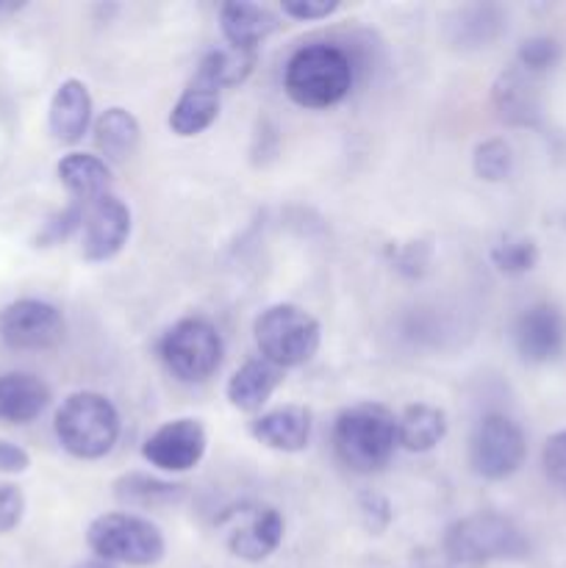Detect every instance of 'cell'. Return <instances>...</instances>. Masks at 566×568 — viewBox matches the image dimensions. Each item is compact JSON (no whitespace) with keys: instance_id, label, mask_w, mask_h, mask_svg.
<instances>
[{"instance_id":"17","label":"cell","mask_w":566,"mask_h":568,"mask_svg":"<svg viewBox=\"0 0 566 568\" xmlns=\"http://www.w3.org/2000/svg\"><path fill=\"white\" fill-rule=\"evenodd\" d=\"M50 386L28 372H9L0 375V422L6 425H28L48 410Z\"/></svg>"},{"instance_id":"27","label":"cell","mask_w":566,"mask_h":568,"mask_svg":"<svg viewBox=\"0 0 566 568\" xmlns=\"http://www.w3.org/2000/svg\"><path fill=\"white\" fill-rule=\"evenodd\" d=\"M492 264L503 275H527L538 264V244L525 236H505L492 247Z\"/></svg>"},{"instance_id":"29","label":"cell","mask_w":566,"mask_h":568,"mask_svg":"<svg viewBox=\"0 0 566 568\" xmlns=\"http://www.w3.org/2000/svg\"><path fill=\"white\" fill-rule=\"evenodd\" d=\"M560 61V44L553 37H530L519 44L516 67L527 75H544Z\"/></svg>"},{"instance_id":"26","label":"cell","mask_w":566,"mask_h":568,"mask_svg":"<svg viewBox=\"0 0 566 568\" xmlns=\"http://www.w3.org/2000/svg\"><path fill=\"white\" fill-rule=\"evenodd\" d=\"M505 20L499 9L494 6H469L455 14V22H449V42L455 48H486L488 42L503 33Z\"/></svg>"},{"instance_id":"34","label":"cell","mask_w":566,"mask_h":568,"mask_svg":"<svg viewBox=\"0 0 566 568\" xmlns=\"http://www.w3.org/2000/svg\"><path fill=\"white\" fill-rule=\"evenodd\" d=\"M31 466V455L11 442H0V475H22Z\"/></svg>"},{"instance_id":"20","label":"cell","mask_w":566,"mask_h":568,"mask_svg":"<svg viewBox=\"0 0 566 568\" xmlns=\"http://www.w3.org/2000/svg\"><path fill=\"white\" fill-rule=\"evenodd\" d=\"M447 414L438 405L416 403L397 416V444L408 453H431L447 438Z\"/></svg>"},{"instance_id":"22","label":"cell","mask_w":566,"mask_h":568,"mask_svg":"<svg viewBox=\"0 0 566 568\" xmlns=\"http://www.w3.org/2000/svg\"><path fill=\"white\" fill-rule=\"evenodd\" d=\"M220 116V92L216 89L203 87V83L192 81L178 103L170 111V128L178 136H198V133L209 131Z\"/></svg>"},{"instance_id":"8","label":"cell","mask_w":566,"mask_h":568,"mask_svg":"<svg viewBox=\"0 0 566 568\" xmlns=\"http://www.w3.org/2000/svg\"><path fill=\"white\" fill-rule=\"evenodd\" d=\"M527 442L522 427L505 414H486L469 438L472 471L483 480H508L525 464Z\"/></svg>"},{"instance_id":"15","label":"cell","mask_w":566,"mask_h":568,"mask_svg":"<svg viewBox=\"0 0 566 568\" xmlns=\"http://www.w3.org/2000/svg\"><path fill=\"white\" fill-rule=\"evenodd\" d=\"M311 430H314V419L303 405H283L250 422L255 442L275 453H303L311 442Z\"/></svg>"},{"instance_id":"11","label":"cell","mask_w":566,"mask_h":568,"mask_svg":"<svg viewBox=\"0 0 566 568\" xmlns=\"http://www.w3.org/2000/svg\"><path fill=\"white\" fill-rule=\"evenodd\" d=\"M0 338L11 349H50L64 338V316L44 300H17L0 311Z\"/></svg>"},{"instance_id":"7","label":"cell","mask_w":566,"mask_h":568,"mask_svg":"<svg viewBox=\"0 0 566 568\" xmlns=\"http://www.w3.org/2000/svg\"><path fill=\"white\" fill-rule=\"evenodd\" d=\"M222 344L220 331L203 316H186L175 322L170 331L161 336L159 355L172 377L183 383H203L220 369Z\"/></svg>"},{"instance_id":"9","label":"cell","mask_w":566,"mask_h":568,"mask_svg":"<svg viewBox=\"0 0 566 568\" xmlns=\"http://www.w3.org/2000/svg\"><path fill=\"white\" fill-rule=\"evenodd\" d=\"M225 527V541L236 558L247 564H261L277 552L283 544V516L270 505H236L220 521Z\"/></svg>"},{"instance_id":"14","label":"cell","mask_w":566,"mask_h":568,"mask_svg":"<svg viewBox=\"0 0 566 568\" xmlns=\"http://www.w3.org/2000/svg\"><path fill=\"white\" fill-rule=\"evenodd\" d=\"M48 125L55 142L78 144L92 125V94L78 78H67L53 92L48 109Z\"/></svg>"},{"instance_id":"25","label":"cell","mask_w":566,"mask_h":568,"mask_svg":"<svg viewBox=\"0 0 566 568\" xmlns=\"http://www.w3.org/2000/svg\"><path fill=\"white\" fill-rule=\"evenodd\" d=\"M114 497L120 499L125 508H170L186 497V486L170 480H159V477L142 475V471H128L114 483Z\"/></svg>"},{"instance_id":"18","label":"cell","mask_w":566,"mask_h":568,"mask_svg":"<svg viewBox=\"0 0 566 568\" xmlns=\"http://www.w3.org/2000/svg\"><path fill=\"white\" fill-rule=\"evenodd\" d=\"M283 383V369L281 366L270 364L264 358H253L247 364L239 366L236 372L228 381L225 394L228 403L236 410L244 414H255V410L264 408L270 403L272 394L277 392V386Z\"/></svg>"},{"instance_id":"13","label":"cell","mask_w":566,"mask_h":568,"mask_svg":"<svg viewBox=\"0 0 566 568\" xmlns=\"http://www.w3.org/2000/svg\"><path fill=\"white\" fill-rule=\"evenodd\" d=\"M83 258L100 264L111 261L131 239V209L117 194L83 205Z\"/></svg>"},{"instance_id":"21","label":"cell","mask_w":566,"mask_h":568,"mask_svg":"<svg viewBox=\"0 0 566 568\" xmlns=\"http://www.w3.org/2000/svg\"><path fill=\"white\" fill-rule=\"evenodd\" d=\"M494 105H497L499 116L511 125H533V122H538L542 100H538L533 75L522 70H511L499 75V81L494 83Z\"/></svg>"},{"instance_id":"30","label":"cell","mask_w":566,"mask_h":568,"mask_svg":"<svg viewBox=\"0 0 566 568\" xmlns=\"http://www.w3.org/2000/svg\"><path fill=\"white\" fill-rule=\"evenodd\" d=\"M542 464L547 480L553 483L560 494H566V430L547 438L542 453Z\"/></svg>"},{"instance_id":"19","label":"cell","mask_w":566,"mask_h":568,"mask_svg":"<svg viewBox=\"0 0 566 568\" xmlns=\"http://www.w3.org/2000/svg\"><path fill=\"white\" fill-rule=\"evenodd\" d=\"M61 186L72 197V203L89 205L94 200L111 194V170L105 159L92 153H67L55 166Z\"/></svg>"},{"instance_id":"5","label":"cell","mask_w":566,"mask_h":568,"mask_svg":"<svg viewBox=\"0 0 566 568\" xmlns=\"http://www.w3.org/2000/svg\"><path fill=\"white\" fill-rule=\"evenodd\" d=\"M87 544L94 558L111 566L148 568L164 560L166 541L150 519L128 510L103 514L89 525Z\"/></svg>"},{"instance_id":"4","label":"cell","mask_w":566,"mask_h":568,"mask_svg":"<svg viewBox=\"0 0 566 568\" xmlns=\"http://www.w3.org/2000/svg\"><path fill=\"white\" fill-rule=\"evenodd\" d=\"M55 438L78 460H98L114 449L120 438V414L114 403L98 392H75L55 410Z\"/></svg>"},{"instance_id":"12","label":"cell","mask_w":566,"mask_h":568,"mask_svg":"<svg viewBox=\"0 0 566 568\" xmlns=\"http://www.w3.org/2000/svg\"><path fill=\"white\" fill-rule=\"evenodd\" d=\"M514 347L527 364H549L566 349V314L553 303H533L516 316Z\"/></svg>"},{"instance_id":"16","label":"cell","mask_w":566,"mask_h":568,"mask_svg":"<svg viewBox=\"0 0 566 568\" xmlns=\"http://www.w3.org/2000/svg\"><path fill=\"white\" fill-rule=\"evenodd\" d=\"M220 28L231 48L259 50V44L281 28V17L261 3L231 0L220 9Z\"/></svg>"},{"instance_id":"28","label":"cell","mask_w":566,"mask_h":568,"mask_svg":"<svg viewBox=\"0 0 566 568\" xmlns=\"http://www.w3.org/2000/svg\"><path fill=\"white\" fill-rule=\"evenodd\" d=\"M472 166H475V175L481 181L499 183L514 170V150H511V144L505 139H486V142H481L475 148Z\"/></svg>"},{"instance_id":"32","label":"cell","mask_w":566,"mask_h":568,"mask_svg":"<svg viewBox=\"0 0 566 568\" xmlns=\"http://www.w3.org/2000/svg\"><path fill=\"white\" fill-rule=\"evenodd\" d=\"M22 516H26V497L14 483L0 480V536L20 527Z\"/></svg>"},{"instance_id":"35","label":"cell","mask_w":566,"mask_h":568,"mask_svg":"<svg viewBox=\"0 0 566 568\" xmlns=\"http://www.w3.org/2000/svg\"><path fill=\"white\" fill-rule=\"evenodd\" d=\"M75 568H114V566L105 564V560H98V558H94V560H87V564H78Z\"/></svg>"},{"instance_id":"3","label":"cell","mask_w":566,"mask_h":568,"mask_svg":"<svg viewBox=\"0 0 566 568\" xmlns=\"http://www.w3.org/2000/svg\"><path fill=\"white\" fill-rule=\"evenodd\" d=\"M283 89L303 109H331L353 89V61L336 44H305L289 59Z\"/></svg>"},{"instance_id":"6","label":"cell","mask_w":566,"mask_h":568,"mask_svg":"<svg viewBox=\"0 0 566 568\" xmlns=\"http://www.w3.org/2000/svg\"><path fill=\"white\" fill-rule=\"evenodd\" d=\"M253 336L261 358L281 369H292L314 358L322 344V327L300 305L275 303L255 316Z\"/></svg>"},{"instance_id":"33","label":"cell","mask_w":566,"mask_h":568,"mask_svg":"<svg viewBox=\"0 0 566 568\" xmlns=\"http://www.w3.org/2000/svg\"><path fill=\"white\" fill-rule=\"evenodd\" d=\"M281 11L297 22L325 20V17L336 14L338 0H283Z\"/></svg>"},{"instance_id":"36","label":"cell","mask_w":566,"mask_h":568,"mask_svg":"<svg viewBox=\"0 0 566 568\" xmlns=\"http://www.w3.org/2000/svg\"><path fill=\"white\" fill-rule=\"evenodd\" d=\"M17 6H6V3H0V14H9V11H14Z\"/></svg>"},{"instance_id":"23","label":"cell","mask_w":566,"mask_h":568,"mask_svg":"<svg viewBox=\"0 0 566 568\" xmlns=\"http://www.w3.org/2000/svg\"><path fill=\"white\" fill-rule=\"evenodd\" d=\"M255 59H259L255 50H242V48H231V44H222V48L209 50V53L203 55V61L198 64V72H194L192 81L203 83V87L209 89H216V92L239 87V83H244L250 78V72H253L255 67Z\"/></svg>"},{"instance_id":"1","label":"cell","mask_w":566,"mask_h":568,"mask_svg":"<svg viewBox=\"0 0 566 568\" xmlns=\"http://www.w3.org/2000/svg\"><path fill=\"white\" fill-rule=\"evenodd\" d=\"M397 447V416L386 405L358 403L333 422V453L350 471H381Z\"/></svg>"},{"instance_id":"24","label":"cell","mask_w":566,"mask_h":568,"mask_svg":"<svg viewBox=\"0 0 566 568\" xmlns=\"http://www.w3.org/2000/svg\"><path fill=\"white\" fill-rule=\"evenodd\" d=\"M142 128L139 120L122 105H111L94 122V144L109 161H125L137 153Z\"/></svg>"},{"instance_id":"10","label":"cell","mask_w":566,"mask_h":568,"mask_svg":"<svg viewBox=\"0 0 566 568\" xmlns=\"http://www.w3.org/2000/svg\"><path fill=\"white\" fill-rule=\"evenodd\" d=\"M209 449V436L198 419H172L164 422L155 433H150L142 444V458L153 469L170 471V475H183L194 469L203 460Z\"/></svg>"},{"instance_id":"2","label":"cell","mask_w":566,"mask_h":568,"mask_svg":"<svg viewBox=\"0 0 566 568\" xmlns=\"http://www.w3.org/2000/svg\"><path fill=\"white\" fill-rule=\"evenodd\" d=\"M442 552L447 568H486L494 560L527 558L530 544L508 516L472 514L447 527Z\"/></svg>"},{"instance_id":"31","label":"cell","mask_w":566,"mask_h":568,"mask_svg":"<svg viewBox=\"0 0 566 568\" xmlns=\"http://www.w3.org/2000/svg\"><path fill=\"white\" fill-rule=\"evenodd\" d=\"M81 225H83V205L81 203H70L64 211H59V214H55L53 220L44 225L42 236H39V244H44V247H48V244L64 242V239Z\"/></svg>"}]
</instances>
